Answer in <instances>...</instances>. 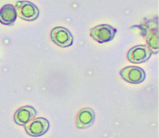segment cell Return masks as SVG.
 Here are the masks:
<instances>
[{"instance_id": "cell-2", "label": "cell", "mask_w": 159, "mask_h": 138, "mask_svg": "<svg viewBox=\"0 0 159 138\" xmlns=\"http://www.w3.org/2000/svg\"><path fill=\"white\" fill-rule=\"evenodd\" d=\"M117 29L109 24H99L90 29L91 37L99 43L109 42L113 39Z\"/></svg>"}, {"instance_id": "cell-3", "label": "cell", "mask_w": 159, "mask_h": 138, "mask_svg": "<svg viewBox=\"0 0 159 138\" xmlns=\"http://www.w3.org/2000/svg\"><path fill=\"white\" fill-rule=\"evenodd\" d=\"M50 124L43 117L33 119L24 125L26 132L31 136L38 137L45 134L49 129Z\"/></svg>"}, {"instance_id": "cell-4", "label": "cell", "mask_w": 159, "mask_h": 138, "mask_svg": "<svg viewBox=\"0 0 159 138\" xmlns=\"http://www.w3.org/2000/svg\"><path fill=\"white\" fill-rule=\"evenodd\" d=\"M52 41L61 47H66L72 45L73 37L68 29L63 27H56L50 33Z\"/></svg>"}, {"instance_id": "cell-8", "label": "cell", "mask_w": 159, "mask_h": 138, "mask_svg": "<svg viewBox=\"0 0 159 138\" xmlns=\"http://www.w3.org/2000/svg\"><path fill=\"white\" fill-rule=\"evenodd\" d=\"M95 119L94 111L89 107L81 109L76 116V126L79 129H86L90 127Z\"/></svg>"}, {"instance_id": "cell-1", "label": "cell", "mask_w": 159, "mask_h": 138, "mask_svg": "<svg viewBox=\"0 0 159 138\" xmlns=\"http://www.w3.org/2000/svg\"><path fill=\"white\" fill-rule=\"evenodd\" d=\"M17 16L22 19L32 21L35 20L39 15L38 7L32 2L27 1H19L16 3Z\"/></svg>"}, {"instance_id": "cell-10", "label": "cell", "mask_w": 159, "mask_h": 138, "mask_svg": "<svg viewBox=\"0 0 159 138\" xmlns=\"http://www.w3.org/2000/svg\"><path fill=\"white\" fill-rule=\"evenodd\" d=\"M146 42L147 46L153 54L158 52V30L156 29H150L147 33Z\"/></svg>"}, {"instance_id": "cell-6", "label": "cell", "mask_w": 159, "mask_h": 138, "mask_svg": "<svg viewBox=\"0 0 159 138\" xmlns=\"http://www.w3.org/2000/svg\"><path fill=\"white\" fill-rule=\"evenodd\" d=\"M121 77L131 84H139L145 79V72L143 69L137 66H128L120 71Z\"/></svg>"}, {"instance_id": "cell-7", "label": "cell", "mask_w": 159, "mask_h": 138, "mask_svg": "<svg viewBox=\"0 0 159 138\" xmlns=\"http://www.w3.org/2000/svg\"><path fill=\"white\" fill-rule=\"evenodd\" d=\"M36 115L37 112L34 107L29 106H23L16 111L14 115V120L17 124L24 126L33 119Z\"/></svg>"}, {"instance_id": "cell-9", "label": "cell", "mask_w": 159, "mask_h": 138, "mask_svg": "<svg viewBox=\"0 0 159 138\" xmlns=\"http://www.w3.org/2000/svg\"><path fill=\"white\" fill-rule=\"evenodd\" d=\"M17 12L15 7L11 4H5L0 9V22L4 25H11L16 21Z\"/></svg>"}, {"instance_id": "cell-5", "label": "cell", "mask_w": 159, "mask_h": 138, "mask_svg": "<svg viewBox=\"0 0 159 138\" xmlns=\"http://www.w3.org/2000/svg\"><path fill=\"white\" fill-rule=\"evenodd\" d=\"M151 55L152 52L147 46L138 45L129 49L127 57L130 62L139 64L147 61L151 57Z\"/></svg>"}]
</instances>
